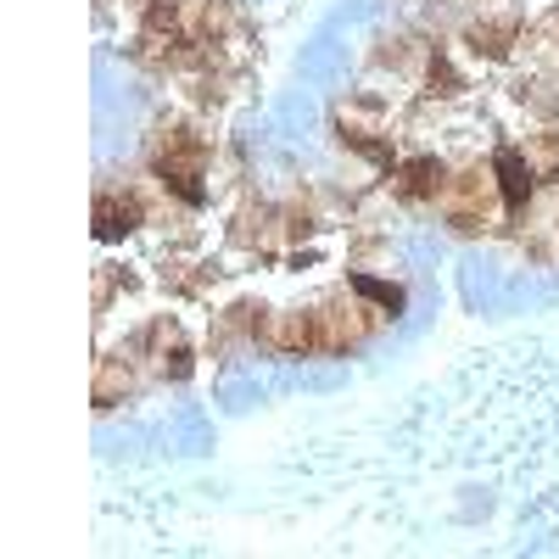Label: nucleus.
Masks as SVG:
<instances>
[{
  "mask_svg": "<svg viewBox=\"0 0 559 559\" xmlns=\"http://www.w3.org/2000/svg\"><path fill=\"white\" fill-rule=\"evenodd\" d=\"M140 224H146V202H140V191L107 185V191L96 197V236L102 241H123V236H134Z\"/></svg>",
  "mask_w": 559,
  "mask_h": 559,
  "instance_id": "6",
  "label": "nucleus"
},
{
  "mask_svg": "<svg viewBox=\"0 0 559 559\" xmlns=\"http://www.w3.org/2000/svg\"><path fill=\"white\" fill-rule=\"evenodd\" d=\"M353 292H358V297H369L376 308H386L392 319H397V308H403V292H397V286H386V280H376V274H353Z\"/></svg>",
  "mask_w": 559,
  "mask_h": 559,
  "instance_id": "12",
  "label": "nucleus"
},
{
  "mask_svg": "<svg viewBox=\"0 0 559 559\" xmlns=\"http://www.w3.org/2000/svg\"><path fill=\"white\" fill-rule=\"evenodd\" d=\"M134 381H140V364H134V353L123 347V353H102L96 358V408L107 414V408H118L123 397H134Z\"/></svg>",
  "mask_w": 559,
  "mask_h": 559,
  "instance_id": "8",
  "label": "nucleus"
},
{
  "mask_svg": "<svg viewBox=\"0 0 559 559\" xmlns=\"http://www.w3.org/2000/svg\"><path fill=\"white\" fill-rule=\"evenodd\" d=\"M503 191H498V174L492 163H471V168H459L448 179V191H442V218L459 229V236H487V229H498L503 218Z\"/></svg>",
  "mask_w": 559,
  "mask_h": 559,
  "instance_id": "2",
  "label": "nucleus"
},
{
  "mask_svg": "<svg viewBox=\"0 0 559 559\" xmlns=\"http://www.w3.org/2000/svg\"><path fill=\"white\" fill-rule=\"evenodd\" d=\"M419 84H426V96H442V102H453V96H464V73L448 62V51H437L431 45V57H426V68H419Z\"/></svg>",
  "mask_w": 559,
  "mask_h": 559,
  "instance_id": "10",
  "label": "nucleus"
},
{
  "mask_svg": "<svg viewBox=\"0 0 559 559\" xmlns=\"http://www.w3.org/2000/svg\"><path fill=\"white\" fill-rule=\"evenodd\" d=\"M392 129H397V123H392V112H386L376 96H353V102L336 107L342 146L358 152V157H369V163H381V168L397 163V134H392Z\"/></svg>",
  "mask_w": 559,
  "mask_h": 559,
  "instance_id": "4",
  "label": "nucleus"
},
{
  "mask_svg": "<svg viewBox=\"0 0 559 559\" xmlns=\"http://www.w3.org/2000/svg\"><path fill=\"white\" fill-rule=\"evenodd\" d=\"M129 353H134V364L146 369L152 381H185V376L197 369L191 336H185V324L168 319V313H157V319L140 324V336L129 342Z\"/></svg>",
  "mask_w": 559,
  "mask_h": 559,
  "instance_id": "3",
  "label": "nucleus"
},
{
  "mask_svg": "<svg viewBox=\"0 0 559 559\" xmlns=\"http://www.w3.org/2000/svg\"><path fill=\"white\" fill-rule=\"evenodd\" d=\"M448 179H453V168H448L442 157H431V152L397 157V163L386 168V185H392V197H397V202H408V207H419V202H442Z\"/></svg>",
  "mask_w": 559,
  "mask_h": 559,
  "instance_id": "5",
  "label": "nucleus"
},
{
  "mask_svg": "<svg viewBox=\"0 0 559 559\" xmlns=\"http://www.w3.org/2000/svg\"><path fill=\"white\" fill-rule=\"evenodd\" d=\"M464 39H471V51H476V57L509 62V57H515V45H521L526 34H521V17H476Z\"/></svg>",
  "mask_w": 559,
  "mask_h": 559,
  "instance_id": "9",
  "label": "nucleus"
},
{
  "mask_svg": "<svg viewBox=\"0 0 559 559\" xmlns=\"http://www.w3.org/2000/svg\"><path fill=\"white\" fill-rule=\"evenodd\" d=\"M146 163H152L157 185H163L174 202H185V207H202V202H207L213 140H207L197 123H185V118L163 123V129L152 134V146H146Z\"/></svg>",
  "mask_w": 559,
  "mask_h": 559,
  "instance_id": "1",
  "label": "nucleus"
},
{
  "mask_svg": "<svg viewBox=\"0 0 559 559\" xmlns=\"http://www.w3.org/2000/svg\"><path fill=\"white\" fill-rule=\"evenodd\" d=\"M521 152L532 157V168H537V174H559V123H548V129L526 134V146H521Z\"/></svg>",
  "mask_w": 559,
  "mask_h": 559,
  "instance_id": "11",
  "label": "nucleus"
},
{
  "mask_svg": "<svg viewBox=\"0 0 559 559\" xmlns=\"http://www.w3.org/2000/svg\"><path fill=\"white\" fill-rule=\"evenodd\" d=\"M492 174H498V191H503V207L509 213H526V202H532V191H537V168H532V157L521 152V146H498V157H492Z\"/></svg>",
  "mask_w": 559,
  "mask_h": 559,
  "instance_id": "7",
  "label": "nucleus"
}]
</instances>
